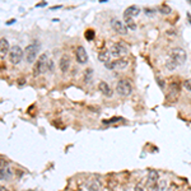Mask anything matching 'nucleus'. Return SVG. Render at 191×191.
I'll use <instances>...</instances> for the list:
<instances>
[{
	"label": "nucleus",
	"instance_id": "393cba45",
	"mask_svg": "<svg viewBox=\"0 0 191 191\" xmlns=\"http://www.w3.org/2000/svg\"><path fill=\"white\" fill-rule=\"evenodd\" d=\"M48 72H52L54 70V62L51 61V60H48V62H47V68H46Z\"/></svg>",
	"mask_w": 191,
	"mask_h": 191
},
{
	"label": "nucleus",
	"instance_id": "2eb2a0df",
	"mask_svg": "<svg viewBox=\"0 0 191 191\" xmlns=\"http://www.w3.org/2000/svg\"><path fill=\"white\" fill-rule=\"evenodd\" d=\"M110 58H111V51L110 50H102L100 54H98V59L102 62H110Z\"/></svg>",
	"mask_w": 191,
	"mask_h": 191
},
{
	"label": "nucleus",
	"instance_id": "bb28decb",
	"mask_svg": "<svg viewBox=\"0 0 191 191\" xmlns=\"http://www.w3.org/2000/svg\"><path fill=\"white\" fill-rule=\"evenodd\" d=\"M145 10V14H147V16H154V9H149V8H145L144 9Z\"/></svg>",
	"mask_w": 191,
	"mask_h": 191
},
{
	"label": "nucleus",
	"instance_id": "7c9ffc66",
	"mask_svg": "<svg viewBox=\"0 0 191 191\" xmlns=\"http://www.w3.org/2000/svg\"><path fill=\"white\" fill-rule=\"evenodd\" d=\"M46 4H47V3H45V2H44V3H40V4H36V6H37V8H41V6H45Z\"/></svg>",
	"mask_w": 191,
	"mask_h": 191
},
{
	"label": "nucleus",
	"instance_id": "1a4fd4ad",
	"mask_svg": "<svg viewBox=\"0 0 191 191\" xmlns=\"http://www.w3.org/2000/svg\"><path fill=\"white\" fill-rule=\"evenodd\" d=\"M75 56H76V61L79 62V64H82V65L87 64V61H88V54H87L86 48H84L83 46H79V47L76 48Z\"/></svg>",
	"mask_w": 191,
	"mask_h": 191
},
{
	"label": "nucleus",
	"instance_id": "9d476101",
	"mask_svg": "<svg viewBox=\"0 0 191 191\" xmlns=\"http://www.w3.org/2000/svg\"><path fill=\"white\" fill-rule=\"evenodd\" d=\"M59 68L62 73H68L70 68V58L68 55H62L59 60Z\"/></svg>",
	"mask_w": 191,
	"mask_h": 191
},
{
	"label": "nucleus",
	"instance_id": "a878e982",
	"mask_svg": "<svg viewBox=\"0 0 191 191\" xmlns=\"http://www.w3.org/2000/svg\"><path fill=\"white\" fill-rule=\"evenodd\" d=\"M167 191H180V190H179V186H177V185H175V183H172V185L168 187V190H167Z\"/></svg>",
	"mask_w": 191,
	"mask_h": 191
},
{
	"label": "nucleus",
	"instance_id": "20e7f679",
	"mask_svg": "<svg viewBox=\"0 0 191 191\" xmlns=\"http://www.w3.org/2000/svg\"><path fill=\"white\" fill-rule=\"evenodd\" d=\"M23 55H24V51L22 50V47L18 46V45H14L10 47V51H9V60L12 64L17 65L22 61L23 59Z\"/></svg>",
	"mask_w": 191,
	"mask_h": 191
},
{
	"label": "nucleus",
	"instance_id": "2f4dec72",
	"mask_svg": "<svg viewBox=\"0 0 191 191\" xmlns=\"http://www.w3.org/2000/svg\"><path fill=\"white\" fill-rule=\"evenodd\" d=\"M14 22H16V19H10V20H8V22H6V26H8V24H13Z\"/></svg>",
	"mask_w": 191,
	"mask_h": 191
},
{
	"label": "nucleus",
	"instance_id": "f8f14e48",
	"mask_svg": "<svg viewBox=\"0 0 191 191\" xmlns=\"http://www.w3.org/2000/svg\"><path fill=\"white\" fill-rule=\"evenodd\" d=\"M140 14V8L136 5H131L129 8H126V10L124 12V17H130V18H134V17H138Z\"/></svg>",
	"mask_w": 191,
	"mask_h": 191
},
{
	"label": "nucleus",
	"instance_id": "4468645a",
	"mask_svg": "<svg viewBox=\"0 0 191 191\" xmlns=\"http://www.w3.org/2000/svg\"><path fill=\"white\" fill-rule=\"evenodd\" d=\"M158 180H159V173L157 171H154V169L149 171V175H148V186L158 183Z\"/></svg>",
	"mask_w": 191,
	"mask_h": 191
},
{
	"label": "nucleus",
	"instance_id": "c9c22d12",
	"mask_svg": "<svg viewBox=\"0 0 191 191\" xmlns=\"http://www.w3.org/2000/svg\"><path fill=\"white\" fill-rule=\"evenodd\" d=\"M30 191H33V190H30Z\"/></svg>",
	"mask_w": 191,
	"mask_h": 191
},
{
	"label": "nucleus",
	"instance_id": "f3484780",
	"mask_svg": "<svg viewBox=\"0 0 191 191\" xmlns=\"http://www.w3.org/2000/svg\"><path fill=\"white\" fill-rule=\"evenodd\" d=\"M92 78H93V69H86L84 72V83H90L92 82Z\"/></svg>",
	"mask_w": 191,
	"mask_h": 191
},
{
	"label": "nucleus",
	"instance_id": "c756f323",
	"mask_svg": "<svg viewBox=\"0 0 191 191\" xmlns=\"http://www.w3.org/2000/svg\"><path fill=\"white\" fill-rule=\"evenodd\" d=\"M158 86H159L161 88H163V87H164V82H163V79H159V78H158Z\"/></svg>",
	"mask_w": 191,
	"mask_h": 191
},
{
	"label": "nucleus",
	"instance_id": "c85d7f7f",
	"mask_svg": "<svg viewBox=\"0 0 191 191\" xmlns=\"http://www.w3.org/2000/svg\"><path fill=\"white\" fill-rule=\"evenodd\" d=\"M6 166H8V162L4 161V159H0V167H2V168H6Z\"/></svg>",
	"mask_w": 191,
	"mask_h": 191
},
{
	"label": "nucleus",
	"instance_id": "72a5a7b5",
	"mask_svg": "<svg viewBox=\"0 0 191 191\" xmlns=\"http://www.w3.org/2000/svg\"><path fill=\"white\" fill-rule=\"evenodd\" d=\"M0 191H9L6 187H4V186H0Z\"/></svg>",
	"mask_w": 191,
	"mask_h": 191
},
{
	"label": "nucleus",
	"instance_id": "4be33fe9",
	"mask_svg": "<svg viewBox=\"0 0 191 191\" xmlns=\"http://www.w3.org/2000/svg\"><path fill=\"white\" fill-rule=\"evenodd\" d=\"M84 36H86V40L87 41H92L94 38V31L93 30H87L86 33H84Z\"/></svg>",
	"mask_w": 191,
	"mask_h": 191
},
{
	"label": "nucleus",
	"instance_id": "f257e3e1",
	"mask_svg": "<svg viewBox=\"0 0 191 191\" xmlns=\"http://www.w3.org/2000/svg\"><path fill=\"white\" fill-rule=\"evenodd\" d=\"M40 50V44L38 41H33L31 45H28L24 50V55H26V60L28 64H32L37 58V54Z\"/></svg>",
	"mask_w": 191,
	"mask_h": 191
},
{
	"label": "nucleus",
	"instance_id": "b1692460",
	"mask_svg": "<svg viewBox=\"0 0 191 191\" xmlns=\"http://www.w3.org/2000/svg\"><path fill=\"white\" fill-rule=\"evenodd\" d=\"M183 87L191 92V79H186L185 82H183Z\"/></svg>",
	"mask_w": 191,
	"mask_h": 191
},
{
	"label": "nucleus",
	"instance_id": "39448f33",
	"mask_svg": "<svg viewBox=\"0 0 191 191\" xmlns=\"http://www.w3.org/2000/svg\"><path fill=\"white\" fill-rule=\"evenodd\" d=\"M47 62H48V56L47 54H42L38 60L36 61V64H34V68H33V75L37 76L40 74H42L46 70L47 68Z\"/></svg>",
	"mask_w": 191,
	"mask_h": 191
},
{
	"label": "nucleus",
	"instance_id": "dca6fc26",
	"mask_svg": "<svg viewBox=\"0 0 191 191\" xmlns=\"http://www.w3.org/2000/svg\"><path fill=\"white\" fill-rule=\"evenodd\" d=\"M124 23L126 26V28H130L131 31H135L136 30V24L134 22V19L130 17H124Z\"/></svg>",
	"mask_w": 191,
	"mask_h": 191
},
{
	"label": "nucleus",
	"instance_id": "aec40b11",
	"mask_svg": "<svg viewBox=\"0 0 191 191\" xmlns=\"http://www.w3.org/2000/svg\"><path fill=\"white\" fill-rule=\"evenodd\" d=\"M166 68H167L168 70H173V69L177 68V64H176L171 58H169V59L166 61Z\"/></svg>",
	"mask_w": 191,
	"mask_h": 191
},
{
	"label": "nucleus",
	"instance_id": "f704fd0d",
	"mask_svg": "<svg viewBox=\"0 0 191 191\" xmlns=\"http://www.w3.org/2000/svg\"><path fill=\"white\" fill-rule=\"evenodd\" d=\"M61 8V5H55V6H52V9H60Z\"/></svg>",
	"mask_w": 191,
	"mask_h": 191
},
{
	"label": "nucleus",
	"instance_id": "6e6552de",
	"mask_svg": "<svg viewBox=\"0 0 191 191\" xmlns=\"http://www.w3.org/2000/svg\"><path fill=\"white\" fill-rule=\"evenodd\" d=\"M127 65H129V61L126 59H120V60H116L114 62H106L104 66L107 69H125Z\"/></svg>",
	"mask_w": 191,
	"mask_h": 191
},
{
	"label": "nucleus",
	"instance_id": "6ab92c4d",
	"mask_svg": "<svg viewBox=\"0 0 191 191\" xmlns=\"http://www.w3.org/2000/svg\"><path fill=\"white\" fill-rule=\"evenodd\" d=\"M9 175H10V171L8 168H2V167H0V180H6L9 177Z\"/></svg>",
	"mask_w": 191,
	"mask_h": 191
},
{
	"label": "nucleus",
	"instance_id": "423d86ee",
	"mask_svg": "<svg viewBox=\"0 0 191 191\" xmlns=\"http://www.w3.org/2000/svg\"><path fill=\"white\" fill-rule=\"evenodd\" d=\"M124 54H127V46L124 44V42H117V44H114L111 47V55L112 56H121Z\"/></svg>",
	"mask_w": 191,
	"mask_h": 191
},
{
	"label": "nucleus",
	"instance_id": "cd10ccee",
	"mask_svg": "<svg viewBox=\"0 0 191 191\" xmlns=\"http://www.w3.org/2000/svg\"><path fill=\"white\" fill-rule=\"evenodd\" d=\"M134 191H144V187L141 186V183H136L135 187H134Z\"/></svg>",
	"mask_w": 191,
	"mask_h": 191
},
{
	"label": "nucleus",
	"instance_id": "9b49d317",
	"mask_svg": "<svg viewBox=\"0 0 191 191\" xmlns=\"http://www.w3.org/2000/svg\"><path fill=\"white\" fill-rule=\"evenodd\" d=\"M10 51V46H9V42L5 37L0 38V56L2 58H5L6 54Z\"/></svg>",
	"mask_w": 191,
	"mask_h": 191
},
{
	"label": "nucleus",
	"instance_id": "f03ea898",
	"mask_svg": "<svg viewBox=\"0 0 191 191\" xmlns=\"http://www.w3.org/2000/svg\"><path fill=\"white\" fill-rule=\"evenodd\" d=\"M169 58H171L176 64H177V66H179V65H183V64L186 62L187 54L181 47H173L172 50H171V54H169Z\"/></svg>",
	"mask_w": 191,
	"mask_h": 191
},
{
	"label": "nucleus",
	"instance_id": "5701e85b",
	"mask_svg": "<svg viewBox=\"0 0 191 191\" xmlns=\"http://www.w3.org/2000/svg\"><path fill=\"white\" fill-rule=\"evenodd\" d=\"M166 186H167V181H166V180H162V181L158 183V190H159V191H164Z\"/></svg>",
	"mask_w": 191,
	"mask_h": 191
},
{
	"label": "nucleus",
	"instance_id": "0eeeda50",
	"mask_svg": "<svg viewBox=\"0 0 191 191\" xmlns=\"http://www.w3.org/2000/svg\"><path fill=\"white\" fill-rule=\"evenodd\" d=\"M111 26L114 28V31L118 34H126L127 33V28H126L125 23L121 22V20L117 19V18H114L111 20Z\"/></svg>",
	"mask_w": 191,
	"mask_h": 191
},
{
	"label": "nucleus",
	"instance_id": "ddd939ff",
	"mask_svg": "<svg viewBox=\"0 0 191 191\" xmlns=\"http://www.w3.org/2000/svg\"><path fill=\"white\" fill-rule=\"evenodd\" d=\"M98 89H100V92L101 93H103L106 97H112V89H111V87L108 86L106 82H100V84H98Z\"/></svg>",
	"mask_w": 191,
	"mask_h": 191
},
{
	"label": "nucleus",
	"instance_id": "7ed1b4c3",
	"mask_svg": "<svg viewBox=\"0 0 191 191\" xmlns=\"http://www.w3.org/2000/svg\"><path fill=\"white\" fill-rule=\"evenodd\" d=\"M116 92L118 96L121 97H127L133 93V86L131 83L127 80V79H121L118 80L116 84Z\"/></svg>",
	"mask_w": 191,
	"mask_h": 191
},
{
	"label": "nucleus",
	"instance_id": "412c9836",
	"mask_svg": "<svg viewBox=\"0 0 191 191\" xmlns=\"http://www.w3.org/2000/svg\"><path fill=\"white\" fill-rule=\"evenodd\" d=\"M159 12L162 13V14H169L172 12V9L169 8L168 5H166V4H162L161 6H159Z\"/></svg>",
	"mask_w": 191,
	"mask_h": 191
},
{
	"label": "nucleus",
	"instance_id": "473e14b6",
	"mask_svg": "<svg viewBox=\"0 0 191 191\" xmlns=\"http://www.w3.org/2000/svg\"><path fill=\"white\" fill-rule=\"evenodd\" d=\"M18 83H19V86H23V84H24V79H19Z\"/></svg>",
	"mask_w": 191,
	"mask_h": 191
},
{
	"label": "nucleus",
	"instance_id": "a211bd4d",
	"mask_svg": "<svg viewBox=\"0 0 191 191\" xmlns=\"http://www.w3.org/2000/svg\"><path fill=\"white\" fill-rule=\"evenodd\" d=\"M87 189L89 191H100V185L94 181H90V182L87 183Z\"/></svg>",
	"mask_w": 191,
	"mask_h": 191
}]
</instances>
